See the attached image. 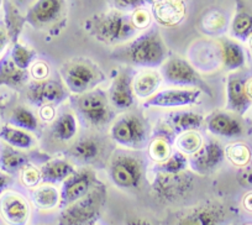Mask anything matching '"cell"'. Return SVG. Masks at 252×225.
Instances as JSON below:
<instances>
[{
	"instance_id": "1",
	"label": "cell",
	"mask_w": 252,
	"mask_h": 225,
	"mask_svg": "<svg viewBox=\"0 0 252 225\" xmlns=\"http://www.w3.org/2000/svg\"><path fill=\"white\" fill-rule=\"evenodd\" d=\"M114 57L135 67L157 68L167 60V46L159 31L150 29L123 46Z\"/></svg>"
},
{
	"instance_id": "2",
	"label": "cell",
	"mask_w": 252,
	"mask_h": 225,
	"mask_svg": "<svg viewBox=\"0 0 252 225\" xmlns=\"http://www.w3.org/2000/svg\"><path fill=\"white\" fill-rule=\"evenodd\" d=\"M86 29L94 38L106 45H124L137 36L139 31L126 13L116 9L92 16Z\"/></svg>"
},
{
	"instance_id": "3",
	"label": "cell",
	"mask_w": 252,
	"mask_h": 225,
	"mask_svg": "<svg viewBox=\"0 0 252 225\" xmlns=\"http://www.w3.org/2000/svg\"><path fill=\"white\" fill-rule=\"evenodd\" d=\"M106 188L96 182L88 194L72 204L62 208L58 217V225H91L98 220L106 202Z\"/></svg>"
},
{
	"instance_id": "4",
	"label": "cell",
	"mask_w": 252,
	"mask_h": 225,
	"mask_svg": "<svg viewBox=\"0 0 252 225\" xmlns=\"http://www.w3.org/2000/svg\"><path fill=\"white\" fill-rule=\"evenodd\" d=\"M61 78L69 93L82 94L95 89L105 79L101 69L91 60L74 59L62 64Z\"/></svg>"
},
{
	"instance_id": "5",
	"label": "cell",
	"mask_w": 252,
	"mask_h": 225,
	"mask_svg": "<svg viewBox=\"0 0 252 225\" xmlns=\"http://www.w3.org/2000/svg\"><path fill=\"white\" fill-rule=\"evenodd\" d=\"M109 177L114 186L123 191H136L144 181V163L130 152H118L109 162Z\"/></svg>"
},
{
	"instance_id": "6",
	"label": "cell",
	"mask_w": 252,
	"mask_h": 225,
	"mask_svg": "<svg viewBox=\"0 0 252 225\" xmlns=\"http://www.w3.org/2000/svg\"><path fill=\"white\" fill-rule=\"evenodd\" d=\"M110 139L124 149L141 150L149 141V129L145 120L134 113L116 118L110 127Z\"/></svg>"
},
{
	"instance_id": "7",
	"label": "cell",
	"mask_w": 252,
	"mask_h": 225,
	"mask_svg": "<svg viewBox=\"0 0 252 225\" xmlns=\"http://www.w3.org/2000/svg\"><path fill=\"white\" fill-rule=\"evenodd\" d=\"M161 76L166 83L179 88H197L212 96V88L202 78L193 64L179 56L168 57L161 66Z\"/></svg>"
},
{
	"instance_id": "8",
	"label": "cell",
	"mask_w": 252,
	"mask_h": 225,
	"mask_svg": "<svg viewBox=\"0 0 252 225\" xmlns=\"http://www.w3.org/2000/svg\"><path fill=\"white\" fill-rule=\"evenodd\" d=\"M194 176L188 170L179 173H166L155 171L151 182V192L161 202L173 203L186 198L192 192Z\"/></svg>"
},
{
	"instance_id": "9",
	"label": "cell",
	"mask_w": 252,
	"mask_h": 225,
	"mask_svg": "<svg viewBox=\"0 0 252 225\" xmlns=\"http://www.w3.org/2000/svg\"><path fill=\"white\" fill-rule=\"evenodd\" d=\"M226 220V205L218 200H208L182 212L174 225H225Z\"/></svg>"
},
{
	"instance_id": "10",
	"label": "cell",
	"mask_w": 252,
	"mask_h": 225,
	"mask_svg": "<svg viewBox=\"0 0 252 225\" xmlns=\"http://www.w3.org/2000/svg\"><path fill=\"white\" fill-rule=\"evenodd\" d=\"M77 109L83 119L93 127L106 125L113 118L108 96L99 89H93L79 96Z\"/></svg>"
},
{
	"instance_id": "11",
	"label": "cell",
	"mask_w": 252,
	"mask_h": 225,
	"mask_svg": "<svg viewBox=\"0 0 252 225\" xmlns=\"http://www.w3.org/2000/svg\"><path fill=\"white\" fill-rule=\"evenodd\" d=\"M66 0H36L25 14L26 24L36 30H47L66 15Z\"/></svg>"
},
{
	"instance_id": "12",
	"label": "cell",
	"mask_w": 252,
	"mask_h": 225,
	"mask_svg": "<svg viewBox=\"0 0 252 225\" xmlns=\"http://www.w3.org/2000/svg\"><path fill=\"white\" fill-rule=\"evenodd\" d=\"M203 92L197 88H169L157 92L145 100V108H184L200 103Z\"/></svg>"
},
{
	"instance_id": "13",
	"label": "cell",
	"mask_w": 252,
	"mask_h": 225,
	"mask_svg": "<svg viewBox=\"0 0 252 225\" xmlns=\"http://www.w3.org/2000/svg\"><path fill=\"white\" fill-rule=\"evenodd\" d=\"M68 93L66 86L56 79L35 81L26 88V98L37 108L43 105H58L68 98Z\"/></svg>"
},
{
	"instance_id": "14",
	"label": "cell",
	"mask_w": 252,
	"mask_h": 225,
	"mask_svg": "<svg viewBox=\"0 0 252 225\" xmlns=\"http://www.w3.org/2000/svg\"><path fill=\"white\" fill-rule=\"evenodd\" d=\"M98 182L95 173L89 168L77 170L62 182L61 187V208L72 204L88 194L89 191Z\"/></svg>"
},
{
	"instance_id": "15",
	"label": "cell",
	"mask_w": 252,
	"mask_h": 225,
	"mask_svg": "<svg viewBox=\"0 0 252 225\" xmlns=\"http://www.w3.org/2000/svg\"><path fill=\"white\" fill-rule=\"evenodd\" d=\"M225 160V149L215 140H209L199 151L189 159V168L197 175H210L221 166Z\"/></svg>"
},
{
	"instance_id": "16",
	"label": "cell",
	"mask_w": 252,
	"mask_h": 225,
	"mask_svg": "<svg viewBox=\"0 0 252 225\" xmlns=\"http://www.w3.org/2000/svg\"><path fill=\"white\" fill-rule=\"evenodd\" d=\"M31 208L25 197L13 191L0 195V218L6 225H28Z\"/></svg>"
},
{
	"instance_id": "17",
	"label": "cell",
	"mask_w": 252,
	"mask_h": 225,
	"mask_svg": "<svg viewBox=\"0 0 252 225\" xmlns=\"http://www.w3.org/2000/svg\"><path fill=\"white\" fill-rule=\"evenodd\" d=\"M240 115L231 111H214L205 118V127L210 134L226 139H237L246 134Z\"/></svg>"
},
{
	"instance_id": "18",
	"label": "cell",
	"mask_w": 252,
	"mask_h": 225,
	"mask_svg": "<svg viewBox=\"0 0 252 225\" xmlns=\"http://www.w3.org/2000/svg\"><path fill=\"white\" fill-rule=\"evenodd\" d=\"M132 74L129 69H123L116 74L108 91V100L118 110H127L135 104L132 88Z\"/></svg>"
},
{
	"instance_id": "19",
	"label": "cell",
	"mask_w": 252,
	"mask_h": 225,
	"mask_svg": "<svg viewBox=\"0 0 252 225\" xmlns=\"http://www.w3.org/2000/svg\"><path fill=\"white\" fill-rule=\"evenodd\" d=\"M251 104L246 92V79L239 73H230L226 79V110L244 117Z\"/></svg>"
},
{
	"instance_id": "20",
	"label": "cell",
	"mask_w": 252,
	"mask_h": 225,
	"mask_svg": "<svg viewBox=\"0 0 252 225\" xmlns=\"http://www.w3.org/2000/svg\"><path fill=\"white\" fill-rule=\"evenodd\" d=\"M152 19L163 28L181 25L187 15L184 0H155L151 5Z\"/></svg>"
},
{
	"instance_id": "21",
	"label": "cell",
	"mask_w": 252,
	"mask_h": 225,
	"mask_svg": "<svg viewBox=\"0 0 252 225\" xmlns=\"http://www.w3.org/2000/svg\"><path fill=\"white\" fill-rule=\"evenodd\" d=\"M202 114L192 110L172 111L166 117V123L174 134L179 135L187 131H198L204 124Z\"/></svg>"
},
{
	"instance_id": "22",
	"label": "cell",
	"mask_w": 252,
	"mask_h": 225,
	"mask_svg": "<svg viewBox=\"0 0 252 225\" xmlns=\"http://www.w3.org/2000/svg\"><path fill=\"white\" fill-rule=\"evenodd\" d=\"M220 62L224 68L229 72L241 69L246 64V55L237 41L231 38H221L219 43Z\"/></svg>"
},
{
	"instance_id": "23",
	"label": "cell",
	"mask_w": 252,
	"mask_h": 225,
	"mask_svg": "<svg viewBox=\"0 0 252 225\" xmlns=\"http://www.w3.org/2000/svg\"><path fill=\"white\" fill-rule=\"evenodd\" d=\"M162 81L163 79H162L159 72L155 71L154 68H145L144 71L139 72L132 78V88H134L135 96L147 100L158 92Z\"/></svg>"
},
{
	"instance_id": "24",
	"label": "cell",
	"mask_w": 252,
	"mask_h": 225,
	"mask_svg": "<svg viewBox=\"0 0 252 225\" xmlns=\"http://www.w3.org/2000/svg\"><path fill=\"white\" fill-rule=\"evenodd\" d=\"M29 78V72L19 68L10 59L9 53L0 57V87L20 89L25 86Z\"/></svg>"
},
{
	"instance_id": "25",
	"label": "cell",
	"mask_w": 252,
	"mask_h": 225,
	"mask_svg": "<svg viewBox=\"0 0 252 225\" xmlns=\"http://www.w3.org/2000/svg\"><path fill=\"white\" fill-rule=\"evenodd\" d=\"M0 140L8 146L20 151H28L36 145V139L31 132L10 124H4L0 127Z\"/></svg>"
},
{
	"instance_id": "26",
	"label": "cell",
	"mask_w": 252,
	"mask_h": 225,
	"mask_svg": "<svg viewBox=\"0 0 252 225\" xmlns=\"http://www.w3.org/2000/svg\"><path fill=\"white\" fill-rule=\"evenodd\" d=\"M78 129L79 125L77 117L74 113L67 110L56 117L51 131L55 140H58L60 142H68L74 140V137L78 134Z\"/></svg>"
},
{
	"instance_id": "27",
	"label": "cell",
	"mask_w": 252,
	"mask_h": 225,
	"mask_svg": "<svg viewBox=\"0 0 252 225\" xmlns=\"http://www.w3.org/2000/svg\"><path fill=\"white\" fill-rule=\"evenodd\" d=\"M40 170L43 183L56 185V183H62L63 181L67 180L76 171V168L67 160L53 159L43 163Z\"/></svg>"
},
{
	"instance_id": "28",
	"label": "cell",
	"mask_w": 252,
	"mask_h": 225,
	"mask_svg": "<svg viewBox=\"0 0 252 225\" xmlns=\"http://www.w3.org/2000/svg\"><path fill=\"white\" fill-rule=\"evenodd\" d=\"M31 200L38 210H53L61 205V191L50 183L38 185L31 192Z\"/></svg>"
},
{
	"instance_id": "29",
	"label": "cell",
	"mask_w": 252,
	"mask_h": 225,
	"mask_svg": "<svg viewBox=\"0 0 252 225\" xmlns=\"http://www.w3.org/2000/svg\"><path fill=\"white\" fill-rule=\"evenodd\" d=\"M230 33L237 41L246 42L252 35V14L241 0H237V8L230 25Z\"/></svg>"
},
{
	"instance_id": "30",
	"label": "cell",
	"mask_w": 252,
	"mask_h": 225,
	"mask_svg": "<svg viewBox=\"0 0 252 225\" xmlns=\"http://www.w3.org/2000/svg\"><path fill=\"white\" fill-rule=\"evenodd\" d=\"M101 152V145L99 140L95 137H82L77 140L72 147L69 149V154L76 160H79L81 162H94L99 157Z\"/></svg>"
},
{
	"instance_id": "31",
	"label": "cell",
	"mask_w": 252,
	"mask_h": 225,
	"mask_svg": "<svg viewBox=\"0 0 252 225\" xmlns=\"http://www.w3.org/2000/svg\"><path fill=\"white\" fill-rule=\"evenodd\" d=\"M4 25H5L10 42L15 43L19 41L23 29L25 26V15H21L15 5L9 0H4Z\"/></svg>"
},
{
	"instance_id": "32",
	"label": "cell",
	"mask_w": 252,
	"mask_h": 225,
	"mask_svg": "<svg viewBox=\"0 0 252 225\" xmlns=\"http://www.w3.org/2000/svg\"><path fill=\"white\" fill-rule=\"evenodd\" d=\"M28 163L29 157L20 150L5 145L0 151V170L3 172L9 175L20 172L21 168Z\"/></svg>"
},
{
	"instance_id": "33",
	"label": "cell",
	"mask_w": 252,
	"mask_h": 225,
	"mask_svg": "<svg viewBox=\"0 0 252 225\" xmlns=\"http://www.w3.org/2000/svg\"><path fill=\"white\" fill-rule=\"evenodd\" d=\"M9 124L29 132H33L38 129V118L33 114L32 110L24 105H19L11 110Z\"/></svg>"
},
{
	"instance_id": "34",
	"label": "cell",
	"mask_w": 252,
	"mask_h": 225,
	"mask_svg": "<svg viewBox=\"0 0 252 225\" xmlns=\"http://www.w3.org/2000/svg\"><path fill=\"white\" fill-rule=\"evenodd\" d=\"M225 159L234 166L242 168L252 161L251 149L245 142H232L225 147Z\"/></svg>"
},
{
	"instance_id": "35",
	"label": "cell",
	"mask_w": 252,
	"mask_h": 225,
	"mask_svg": "<svg viewBox=\"0 0 252 225\" xmlns=\"http://www.w3.org/2000/svg\"><path fill=\"white\" fill-rule=\"evenodd\" d=\"M8 53L14 64L24 71H28L37 57V53L35 50L28 47L26 45H23L19 41L15 43H11V48Z\"/></svg>"
},
{
	"instance_id": "36",
	"label": "cell",
	"mask_w": 252,
	"mask_h": 225,
	"mask_svg": "<svg viewBox=\"0 0 252 225\" xmlns=\"http://www.w3.org/2000/svg\"><path fill=\"white\" fill-rule=\"evenodd\" d=\"M203 137L198 131H187L177 137V149L186 156H192L203 146Z\"/></svg>"
},
{
	"instance_id": "37",
	"label": "cell",
	"mask_w": 252,
	"mask_h": 225,
	"mask_svg": "<svg viewBox=\"0 0 252 225\" xmlns=\"http://www.w3.org/2000/svg\"><path fill=\"white\" fill-rule=\"evenodd\" d=\"M189 167V160L184 154L181 151L172 152L171 156L166 160V161L157 163L155 167V171H159V172L166 173H179L183 171L188 170Z\"/></svg>"
},
{
	"instance_id": "38",
	"label": "cell",
	"mask_w": 252,
	"mask_h": 225,
	"mask_svg": "<svg viewBox=\"0 0 252 225\" xmlns=\"http://www.w3.org/2000/svg\"><path fill=\"white\" fill-rule=\"evenodd\" d=\"M172 152L171 145L164 137H156L149 144V156L156 163L166 161Z\"/></svg>"
},
{
	"instance_id": "39",
	"label": "cell",
	"mask_w": 252,
	"mask_h": 225,
	"mask_svg": "<svg viewBox=\"0 0 252 225\" xmlns=\"http://www.w3.org/2000/svg\"><path fill=\"white\" fill-rule=\"evenodd\" d=\"M202 26L203 30L209 35H219L226 29V18L219 11H212L204 15Z\"/></svg>"
},
{
	"instance_id": "40",
	"label": "cell",
	"mask_w": 252,
	"mask_h": 225,
	"mask_svg": "<svg viewBox=\"0 0 252 225\" xmlns=\"http://www.w3.org/2000/svg\"><path fill=\"white\" fill-rule=\"evenodd\" d=\"M20 181L26 188H35L42 182L41 170L32 164L28 163L20 170Z\"/></svg>"
},
{
	"instance_id": "41",
	"label": "cell",
	"mask_w": 252,
	"mask_h": 225,
	"mask_svg": "<svg viewBox=\"0 0 252 225\" xmlns=\"http://www.w3.org/2000/svg\"><path fill=\"white\" fill-rule=\"evenodd\" d=\"M155 0H111L114 9L123 13H132L137 9L146 8L147 5H152Z\"/></svg>"
},
{
	"instance_id": "42",
	"label": "cell",
	"mask_w": 252,
	"mask_h": 225,
	"mask_svg": "<svg viewBox=\"0 0 252 225\" xmlns=\"http://www.w3.org/2000/svg\"><path fill=\"white\" fill-rule=\"evenodd\" d=\"M132 25L136 28L137 31H145L150 28L152 21V14L146 8L137 9L130 14Z\"/></svg>"
},
{
	"instance_id": "43",
	"label": "cell",
	"mask_w": 252,
	"mask_h": 225,
	"mask_svg": "<svg viewBox=\"0 0 252 225\" xmlns=\"http://www.w3.org/2000/svg\"><path fill=\"white\" fill-rule=\"evenodd\" d=\"M29 74L33 81H45L50 76V66L45 61H37L36 60L31 67L29 68Z\"/></svg>"
},
{
	"instance_id": "44",
	"label": "cell",
	"mask_w": 252,
	"mask_h": 225,
	"mask_svg": "<svg viewBox=\"0 0 252 225\" xmlns=\"http://www.w3.org/2000/svg\"><path fill=\"white\" fill-rule=\"evenodd\" d=\"M236 178L240 186H242L244 188L252 190V161L247 166L240 168Z\"/></svg>"
},
{
	"instance_id": "45",
	"label": "cell",
	"mask_w": 252,
	"mask_h": 225,
	"mask_svg": "<svg viewBox=\"0 0 252 225\" xmlns=\"http://www.w3.org/2000/svg\"><path fill=\"white\" fill-rule=\"evenodd\" d=\"M40 110H38V119L42 120V122L48 123L53 122L56 119V109L55 105H43L40 106Z\"/></svg>"
},
{
	"instance_id": "46",
	"label": "cell",
	"mask_w": 252,
	"mask_h": 225,
	"mask_svg": "<svg viewBox=\"0 0 252 225\" xmlns=\"http://www.w3.org/2000/svg\"><path fill=\"white\" fill-rule=\"evenodd\" d=\"M9 45H11L10 37H9L8 31H6L5 25H4V21H0V57L5 52Z\"/></svg>"
},
{
	"instance_id": "47",
	"label": "cell",
	"mask_w": 252,
	"mask_h": 225,
	"mask_svg": "<svg viewBox=\"0 0 252 225\" xmlns=\"http://www.w3.org/2000/svg\"><path fill=\"white\" fill-rule=\"evenodd\" d=\"M13 182V178H11V175L9 173L3 172L0 170V195L3 194L5 191H8V187Z\"/></svg>"
},
{
	"instance_id": "48",
	"label": "cell",
	"mask_w": 252,
	"mask_h": 225,
	"mask_svg": "<svg viewBox=\"0 0 252 225\" xmlns=\"http://www.w3.org/2000/svg\"><path fill=\"white\" fill-rule=\"evenodd\" d=\"M242 207H244L245 210L252 213V192L245 194L244 199H242Z\"/></svg>"
},
{
	"instance_id": "49",
	"label": "cell",
	"mask_w": 252,
	"mask_h": 225,
	"mask_svg": "<svg viewBox=\"0 0 252 225\" xmlns=\"http://www.w3.org/2000/svg\"><path fill=\"white\" fill-rule=\"evenodd\" d=\"M125 225H154L150 220L144 219V218H135V219H130Z\"/></svg>"
},
{
	"instance_id": "50",
	"label": "cell",
	"mask_w": 252,
	"mask_h": 225,
	"mask_svg": "<svg viewBox=\"0 0 252 225\" xmlns=\"http://www.w3.org/2000/svg\"><path fill=\"white\" fill-rule=\"evenodd\" d=\"M246 92H247V94H249L250 99L252 100V78L247 79L246 81Z\"/></svg>"
},
{
	"instance_id": "51",
	"label": "cell",
	"mask_w": 252,
	"mask_h": 225,
	"mask_svg": "<svg viewBox=\"0 0 252 225\" xmlns=\"http://www.w3.org/2000/svg\"><path fill=\"white\" fill-rule=\"evenodd\" d=\"M4 108H5V105H4V101H3V99L0 98V114H1V113H3Z\"/></svg>"
},
{
	"instance_id": "52",
	"label": "cell",
	"mask_w": 252,
	"mask_h": 225,
	"mask_svg": "<svg viewBox=\"0 0 252 225\" xmlns=\"http://www.w3.org/2000/svg\"><path fill=\"white\" fill-rule=\"evenodd\" d=\"M247 42H249V48L251 50V52H252V35L250 36L249 40H247Z\"/></svg>"
},
{
	"instance_id": "53",
	"label": "cell",
	"mask_w": 252,
	"mask_h": 225,
	"mask_svg": "<svg viewBox=\"0 0 252 225\" xmlns=\"http://www.w3.org/2000/svg\"><path fill=\"white\" fill-rule=\"evenodd\" d=\"M3 5H4V0H0V9L3 8Z\"/></svg>"
},
{
	"instance_id": "54",
	"label": "cell",
	"mask_w": 252,
	"mask_h": 225,
	"mask_svg": "<svg viewBox=\"0 0 252 225\" xmlns=\"http://www.w3.org/2000/svg\"><path fill=\"white\" fill-rule=\"evenodd\" d=\"M91 225H95V224H91Z\"/></svg>"
},
{
	"instance_id": "55",
	"label": "cell",
	"mask_w": 252,
	"mask_h": 225,
	"mask_svg": "<svg viewBox=\"0 0 252 225\" xmlns=\"http://www.w3.org/2000/svg\"><path fill=\"white\" fill-rule=\"evenodd\" d=\"M247 225H251V224H247Z\"/></svg>"
}]
</instances>
